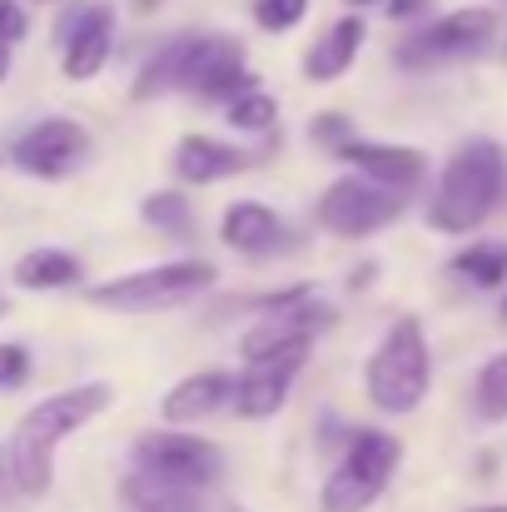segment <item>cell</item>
<instances>
[{
	"mask_svg": "<svg viewBox=\"0 0 507 512\" xmlns=\"http://www.w3.org/2000/svg\"><path fill=\"white\" fill-rule=\"evenodd\" d=\"M507 184V155L498 140H468L453 150V160L443 165L433 184V204H428V229L433 234H473L503 199Z\"/></svg>",
	"mask_w": 507,
	"mask_h": 512,
	"instance_id": "cell-3",
	"label": "cell"
},
{
	"mask_svg": "<svg viewBox=\"0 0 507 512\" xmlns=\"http://www.w3.org/2000/svg\"><path fill=\"white\" fill-rule=\"evenodd\" d=\"M10 60H15V45L0 35V85H5V75H10Z\"/></svg>",
	"mask_w": 507,
	"mask_h": 512,
	"instance_id": "cell-31",
	"label": "cell"
},
{
	"mask_svg": "<svg viewBox=\"0 0 507 512\" xmlns=\"http://www.w3.org/2000/svg\"><path fill=\"white\" fill-rule=\"evenodd\" d=\"M473 413L483 423H503L507 418V348L493 353L478 368V378H473Z\"/></svg>",
	"mask_w": 507,
	"mask_h": 512,
	"instance_id": "cell-23",
	"label": "cell"
},
{
	"mask_svg": "<svg viewBox=\"0 0 507 512\" xmlns=\"http://www.w3.org/2000/svg\"><path fill=\"white\" fill-rule=\"evenodd\" d=\"M110 50H115V5L105 0L75 5L60 25V75L85 85L110 65Z\"/></svg>",
	"mask_w": 507,
	"mask_h": 512,
	"instance_id": "cell-12",
	"label": "cell"
},
{
	"mask_svg": "<svg viewBox=\"0 0 507 512\" xmlns=\"http://www.w3.org/2000/svg\"><path fill=\"white\" fill-rule=\"evenodd\" d=\"M498 324L507 329V294H503V304H498Z\"/></svg>",
	"mask_w": 507,
	"mask_h": 512,
	"instance_id": "cell-33",
	"label": "cell"
},
{
	"mask_svg": "<svg viewBox=\"0 0 507 512\" xmlns=\"http://www.w3.org/2000/svg\"><path fill=\"white\" fill-rule=\"evenodd\" d=\"M503 30V15L493 5H458L428 25H418L413 35L398 40L393 60L403 70H438V65H463V60H478L493 50Z\"/></svg>",
	"mask_w": 507,
	"mask_h": 512,
	"instance_id": "cell-6",
	"label": "cell"
},
{
	"mask_svg": "<svg viewBox=\"0 0 507 512\" xmlns=\"http://www.w3.org/2000/svg\"><path fill=\"white\" fill-rule=\"evenodd\" d=\"M10 279H15V289H25V294H55V289H75V284L85 279V264H80V254L45 244V249L20 254L15 269H10Z\"/></svg>",
	"mask_w": 507,
	"mask_h": 512,
	"instance_id": "cell-19",
	"label": "cell"
},
{
	"mask_svg": "<svg viewBox=\"0 0 507 512\" xmlns=\"http://www.w3.org/2000/svg\"><path fill=\"white\" fill-rule=\"evenodd\" d=\"M363 45H368V20H363L358 10L338 15L334 25L309 45V55H304V80H309V85H334V80H343V75L353 70V60H358Z\"/></svg>",
	"mask_w": 507,
	"mask_h": 512,
	"instance_id": "cell-17",
	"label": "cell"
},
{
	"mask_svg": "<svg viewBox=\"0 0 507 512\" xmlns=\"http://www.w3.org/2000/svg\"><path fill=\"white\" fill-rule=\"evenodd\" d=\"M453 274L468 279L473 289H498L507 284V244L503 239H478L453 254Z\"/></svg>",
	"mask_w": 507,
	"mask_h": 512,
	"instance_id": "cell-21",
	"label": "cell"
},
{
	"mask_svg": "<svg viewBox=\"0 0 507 512\" xmlns=\"http://www.w3.org/2000/svg\"><path fill=\"white\" fill-rule=\"evenodd\" d=\"M343 165H353L368 179H383V184H398V189H418L428 179V155L413 150V145H378V140H358L348 135L334 150Z\"/></svg>",
	"mask_w": 507,
	"mask_h": 512,
	"instance_id": "cell-15",
	"label": "cell"
},
{
	"mask_svg": "<svg viewBox=\"0 0 507 512\" xmlns=\"http://www.w3.org/2000/svg\"><path fill=\"white\" fill-rule=\"evenodd\" d=\"M309 353H314V348L279 353V358H264V363H244V373H239V383H234V403H229V408H234L244 423L274 418V413L289 403L294 378H299V368L309 363Z\"/></svg>",
	"mask_w": 507,
	"mask_h": 512,
	"instance_id": "cell-13",
	"label": "cell"
},
{
	"mask_svg": "<svg viewBox=\"0 0 507 512\" xmlns=\"http://www.w3.org/2000/svg\"><path fill=\"white\" fill-rule=\"evenodd\" d=\"M428 388H433V353L423 339V324L418 319L388 324V334L378 339V348L368 353V368H363L368 403L388 418H403V413L423 408Z\"/></svg>",
	"mask_w": 507,
	"mask_h": 512,
	"instance_id": "cell-4",
	"label": "cell"
},
{
	"mask_svg": "<svg viewBox=\"0 0 507 512\" xmlns=\"http://www.w3.org/2000/svg\"><path fill=\"white\" fill-rule=\"evenodd\" d=\"M234 383L239 373H224V368H199L189 378H179L160 398V418L174 423V428H189V423H204L214 413H224L234 403Z\"/></svg>",
	"mask_w": 507,
	"mask_h": 512,
	"instance_id": "cell-14",
	"label": "cell"
},
{
	"mask_svg": "<svg viewBox=\"0 0 507 512\" xmlns=\"http://www.w3.org/2000/svg\"><path fill=\"white\" fill-rule=\"evenodd\" d=\"M110 403H115V388L95 378V383L60 388V393L40 398L35 408H25V418L15 423V433L5 443V463H10L15 493L20 498H45L50 483H55V453H60V443L75 438L80 428H90Z\"/></svg>",
	"mask_w": 507,
	"mask_h": 512,
	"instance_id": "cell-1",
	"label": "cell"
},
{
	"mask_svg": "<svg viewBox=\"0 0 507 512\" xmlns=\"http://www.w3.org/2000/svg\"><path fill=\"white\" fill-rule=\"evenodd\" d=\"M125 508L130 512H204V488H179L165 478H150V473H130L125 478Z\"/></svg>",
	"mask_w": 507,
	"mask_h": 512,
	"instance_id": "cell-20",
	"label": "cell"
},
{
	"mask_svg": "<svg viewBox=\"0 0 507 512\" xmlns=\"http://www.w3.org/2000/svg\"><path fill=\"white\" fill-rule=\"evenodd\" d=\"M95 155V135L70 120V115H50L35 120L15 145H10V165L30 179H70L75 170H85V160Z\"/></svg>",
	"mask_w": 507,
	"mask_h": 512,
	"instance_id": "cell-11",
	"label": "cell"
},
{
	"mask_svg": "<svg viewBox=\"0 0 507 512\" xmlns=\"http://www.w3.org/2000/svg\"><path fill=\"white\" fill-rule=\"evenodd\" d=\"M130 458H135L140 473L179 483V488H209L224 473V448L209 443V438H199V433H189V428H174V423L140 433L135 448H130Z\"/></svg>",
	"mask_w": 507,
	"mask_h": 512,
	"instance_id": "cell-10",
	"label": "cell"
},
{
	"mask_svg": "<svg viewBox=\"0 0 507 512\" xmlns=\"http://www.w3.org/2000/svg\"><path fill=\"white\" fill-rule=\"evenodd\" d=\"M254 25L269 30V35H289L294 25H304L309 15V0H254Z\"/></svg>",
	"mask_w": 507,
	"mask_h": 512,
	"instance_id": "cell-25",
	"label": "cell"
},
{
	"mask_svg": "<svg viewBox=\"0 0 507 512\" xmlns=\"http://www.w3.org/2000/svg\"><path fill=\"white\" fill-rule=\"evenodd\" d=\"M15 498V478H10V463H5V448H0V508H10Z\"/></svg>",
	"mask_w": 507,
	"mask_h": 512,
	"instance_id": "cell-30",
	"label": "cell"
},
{
	"mask_svg": "<svg viewBox=\"0 0 507 512\" xmlns=\"http://www.w3.org/2000/svg\"><path fill=\"white\" fill-rule=\"evenodd\" d=\"M408 194L413 189H398V184H383V179H368V174L353 170L319 194L314 219L334 239H373V234H383L388 224L403 219Z\"/></svg>",
	"mask_w": 507,
	"mask_h": 512,
	"instance_id": "cell-8",
	"label": "cell"
},
{
	"mask_svg": "<svg viewBox=\"0 0 507 512\" xmlns=\"http://www.w3.org/2000/svg\"><path fill=\"white\" fill-rule=\"evenodd\" d=\"M224 120H229V130L264 135V130H274V125H279V100L249 85V90H239L234 100H224Z\"/></svg>",
	"mask_w": 507,
	"mask_h": 512,
	"instance_id": "cell-24",
	"label": "cell"
},
{
	"mask_svg": "<svg viewBox=\"0 0 507 512\" xmlns=\"http://www.w3.org/2000/svg\"><path fill=\"white\" fill-rule=\"evenodd\" d=\"M30 378V348L25 343H0V393L20 388Z\"/></svg>",
	"mask_w": 507,
	"mask_h": 512,
	"instance_id": "cell-26",
	"label": "cell"
},
{
	"mask_svg": "<svg viewBox=\"0 0 507 512\" xmlns=\"http://www.w3.org/2000/svg\"><path fill=\"white\" fill-rule=\"evenodd\" d=\"M214 284H219V269L209 259H169L155 269H135V274L85 289V304L105 314H169L204 299Z\"/></svg>",
	"mask_w": 507,
	"mask_h": 512,
	"instance_id": "cell-5",
	"label": "cell"
},
{
	"mask_svg": "<svg viewBox=\"0 0 507 512\" xmlns=\"http://www.w3.org/2000/svg\"><path fill=\"white\" fill-rule=\"evenodd\" d=\"M383 10H388L393 25H418L433 10V0H383Z\"/></svg>",
	"mask_w": 507,
	"mask_h": 512,
	"instance_id": "cell-28",
	"label": "cell"
},
{
	"mask_svg": "<svg viewBox=\"0 0 507 512\" xmlns=\"http://www.w3.org/2000/svg\"><path fill=\"white\" fill-rule=\"evenodd\" d=\"M398 458H403V443L393 433H378V428H363L353 433L348 453L334 463V473L324 478V493H319V508L324 512H368L393 483L398 473Z\"/></svg>",
	"mask_w": 507,
	"mask_h": 512,
	"instance_id": "cell-9",
	"label": "cell"
},
{
	"mask_svg": "<svg viewBox=\"0 0 507 512\" xmlns=\"http://www.w3.org/2000/svg\"><path fill=\"white\" fill-rule=\"evenodd\" d=\"M473 512H507V508H473Z\"/></svg>",
	"mask_w": 507,
	"mask_h": 512,
	"instance_id": "cell-35",
	"label": "cell"
},
{
	"mask_svg": "<svg viewBox=\"0 0 507 512\" xmlns=\"http://www.w3.org/2000/svg\"><path fill=\"white\" fill-rule=\"evenodd\" d=\"M239 170H249V155L214 140V135H184L179 150H174V179L179 184H214V179H229Z\"/></svg>",
	"mask_w": 507,
	"mask_h": 512,
	"instance_id": "cell-18",
	"label": "cell"
},
{
	"mask_svg": "<svg viewBox=\"0 0 507 512\" xmlns=\"http://www.w3.org/2000/svg\"><path fill=\"white\" fill-rule=\"evenodd\" d=\"M343 5H353V10H363V5H383V0H343Z\"/></svg>",
	"mask_w": 507,
	"mask_h": 512,
	"instance_id": "cell-32",
	"label": "cell"
},
{
	"mask_svg": "<svg viewBox=\"0 0 507 512\" xmlns=\"http://www.w3.org/2000/svg\"><path fill=\"white\" fill-rule=\"evenodd\" d=\"M309 135H314V140H324L329 150H338V145H343L353 130H348V120H338V115H319V120L309 125Z\"/></svg>",
	"mask_w": 507,
	"mask_h": 512,
	"instance_id": "cell-29",
	"label": "cell"
},
{
	"mask_svg": "<svg viewBox=\"0 0 507 512\" xmlns=\"http://www.w3.org/2000/svg\"><path fill=\"white\" fill-rule=\"evenodd\" d=\"M5 314H10V304H5V299H0V319H5Z\"/></svg>",
	"mask_w": 507,
	"mask_h": 512,
	"instance_id": "cell-34",
	"label": "cell"
},
{
	"mask_svg": "<svg viewBox=\"0 0 507 512\" xmlns=\"http://www.w3.org/2000/svg\"><path fill=\"white\" fill-rule=\"evenodd\" d=\"M0 35H5L10 45H20V40L30 35V10H25L20 0H0Z\"/></svg>",
	"mask_w": 507,
	"mask_h": 512,
	"instance_id": "cell-27",
	"label": "cell"
},
{
	"mask_svg": "<svg viewBox=\"0 0 507 512\" xmlns=\"http://www.w3.org/2000/svg\"><path fill=\"white\" fill-rule=\"evenodd\" d=\"M254 75L244 70V45L229 35H179L160 45L135 80V100H160V95H204V100H234L249 90Z\"/></svg>",
	"mask_w": 507,
	"mask_h": 512,
	"instance_id": "cell-2",
	"label": "cell"
},
{
	"mask_svg": "<svg viewBox=\"0 0 507 512\" xmlns=\"http://www.w3.org/2000/svg\"><path fill=\"white\" fill-rule=\"evenodd\" d=\"M219 239H224V249H234L244 259H264V254H279L289 244V229H284L279 209H269L259 199H234L224 209Z\"/></svg>",
	"mask_w": 507,
	"mask_h": 512,
	"instance_id": "cell-16",
	"label": "cell"
},
{
	"mask_svg": "<svg viewBox=\"0 0 507 512\" xmlns=\"http://www.w3.org/2000/svg\"><path fill=\"white\" fill-rule=\"evenodd\" d=\"M140 219H145L150 229L169 234V239L194 234V209H189L184 189H155V194H145V199H140Z\"/></svg>",
	"mask_w": 507,
	"mask_h": 512,
	"instance_id": "cell-22",
	"label": "cell"
},
{
	"mask_svg": "<svg viewBox=\"0 0 507 512\" xmlns=\"http://www.w3.org/2000/svg\"><path fill=\"white\" fill-rule=\"evenodd\" d=\"M329 329H334V309L314 289L299 284V289L259 299V324L244 329L239 358L244 363H264V358H279V353H299V348H314Z\"/></svg>",
	"mask_w": 507,
	"mask_h": 512,
	"instance_id": "cell-7",
	"label": "cell"
}]
</instances>
